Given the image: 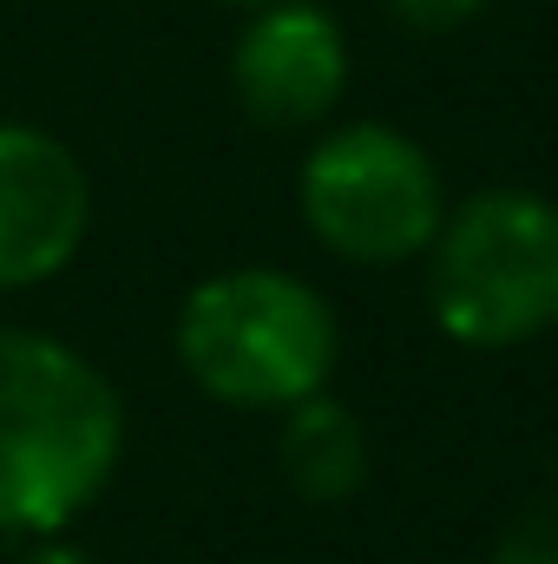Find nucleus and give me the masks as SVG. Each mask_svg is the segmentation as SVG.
I'll use <instances>...</instances> for the list:
<instances>
[{"mask_svg": "<svg viewBox=\"0 0 558 564\" xmlns=\"http://www.w3.org/2000/svg\"><path fill=\"white\" fill-rule=\"evenodd\" d=\"M126 459L112 375L26 322H0V532L60 539L86 519Z\"/></svg>", "mask_w": 558, "mask_h": 564, "instance_id": "1", "label": "nucleus"}, {"mask_svg": "<svg viewBox=\"0 0 558 564\" xmlns=\"http://www.w3.org/2000/svg\"><path fill=\"white\" fill-rule=\"evenodd\" d=\"M171 348L204 401L237 414H282L335 381L342 322L309 276L277 263H237L184 289Z\"/></svg>", "mask_w": 558, "mask_h": 564, "instance_id": "2", "label": "nucleus"}, {"mask_svg": "<svg viewBox=\"0 0 558 564\" xmlns=\"http://www.w3.org/2000/svg\"><path fill=\"white\" fill-rule=\"evenodd\" d=\"M420 295L453 348L506 355L558 322V197L526 184H486L453 197L427 257Z\"/></svg>", "mask_w": 558, "mask_h": 564, "instance_id": "3", "label": "nucleus"}, {"mask_svg": "<svg viewBox=\"0 0 558 564\" xmlns=\"http://www.w3.org/2000/svg\"><path fill=\"white\" fill-rule=\"evenodd\" d=\"M447 204L453 197L433 151L388 119L329 126L296 164V217L315 237V250H329L348 270L420 263Z\"/></svg>", "mask_w": 558, "mask_h": 564, "instance_id": "4", "label": "nucleus"}, {"mask_svg": "<svg viewBox=\"0 0 558 564\" xmlns=\"http://www.w3.org/2000/svg\"><path fill=\"white\" fill-rule=\"evenodd\" d=\"M93 237V177L46 126L0 119V295L66 276Z\"/></svg>", "mask_w": 558, "mask_h": 564, "instance_id": "5", "label": "nucleus"}, {"mask_svg": "<svg viewBox=\"0 0 558 564\" xmlns=\"http://www.w3.org/2000/svg\"><path fill=\"white\" fill-rule=\"evenodd\" d=\"M230 93L237 112L264 132L329 126L348 93V33L315 0H264L250 7L230 46Z\"/></svg>", "mask_w": 558, "mask_h": 564, "instance_id": "6", "label": "nucleus"}, {"mask_svg": "<svg viewBox=\"0 0 558 564\" xmlns=\"http://www.w3.org/2000/svg\"><path fill=\"white\" fill-rule=\"evenodd\" d=\"M277 473L302 506H348L375 473V440L342 394H309L277 414Z\"/></svg>", "mask_w": 558, "mask_h": 564, "instance_id": "7", "label": "nucleus"}, {"mask_svg": "<svg viewBox=\"0 0 558 564\" xmlns=\"http://www.w3.org/2000/svg\"><path fill=\"white\" fill-rule=\"evenodd\" d=\"M486 564H558V486L552 492H533V499L493 532Z\"/></svg>", "mask_w": 558, "mask_h": 564, "instance_id": "8", "label": "nucleus"}, {"mask_svg": "<svg viewBox=\"0 0 558 564\" xmlns=\"http://www.w3.org/2000/svg\"><path fill=\"white\" fill-rule=\"evenodd\" d=\"M401 26H415V33H453V26H466L486 0H382Z\"/></svg>", "mask_w": 558, "mask_h": 564, "instance_id": "9", "label": "nucleus"}, {"mask_svg": "<svg viewBox=\"0 0 558 564\" xmlns=\"http://www.w3.org/2000/svg\"><path fill=\"white\" fill-rule=\"evenodd\" d=\"M13 564H99V558H93L86 545H73L66 532H60V539H26V552H20Z\"/></svg>", "mask_w": 558, "mask_h": 564, "instance_id": "10", "label": "nucleus"}, {"mask_svg": "<svg viewBox=\"0 0 558 564\" xmlns=\"http://www.w3.org/2000/svg\"><path fill=\"white\" fill-rule=\"evenodd\" d=\"M217 7H264V0H217Z\"/></svg>", "mask_w": 558, "mask_h": 564, "instance_id": "11", "label": "nucleus"}, {"mask_svg": "<svg viewBox=\"0 0 558 564\" xmlns=\"http://www.w3.org/2000/svg\"><path fill=\"white\" fill-rule=\"evenodd\" d=\"M552 335H558V322H552Z\"/></svg>", "mask_w": 558, "mask_h": 564, "instance_id": "12", "label": "nucleus"}]
</instances>
